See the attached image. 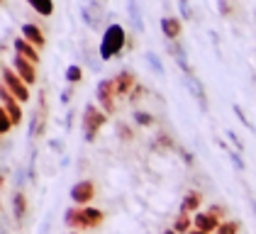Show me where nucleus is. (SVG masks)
<instances>
[{"instance_id":"1","label":"nucleus","mask_w":256,"mask_h":234,"mask_svg":"<svg viewBox=\"0 0 256 234\" xmlns=\"http://www.w3.org/2000/svg\"><path fill=\"white\" fill-rule=\"evenodd\" d=\"M105 222V212L93 208V205H86V208H68L64 212V224L71 230V232H78V230H98L100 224Z\"/></svg>"},{"instance_id":"2","label":"nucleus","mask_w":256,"mask_h":234,"mask_svg":"<svg viewBox=\"0 0 256 234\" xmlns=\"http://www.w3.org/2000/svg\"><path fill=\"white\" fill-rule=\"evenodd\" d=\"M124 42H127L124 27L118 24V22L108 24V30L102 34V42H100V58L102 61H110V58L120 56V52L124 49Z\"/></svg>"},{"instance_id":"3","label":"nucleus","mask_w":256,"mask_h":234,"mask_svg":"<svg viewBox=\"0 0 256 234\" xmlns=\"http://www.w3.org/2000/svg\"><path fill=\"white\" fill-rule=\"evenodd\" d=\"M80 124H83V139H86V142H96V139H98V132L108 124V112H105L102 108H98V105L88 102L86 110H83Z\"/></svg>"},{"instance_id":"4","label":"nucleus","mask_w":256,"mask_h":234,"mask_svg":"<svg viewBox=\"0 0 256 234\" xmlns=\"http://www.w3.org/2000/svg\"><path fill=\"white\" fill-rule=\"evenodd\" d=\"M46 117H49V112H46V96L40 93V96H37V110L30 117V132H27V139H30V142H32V139H40V136L44 134V130H46Z\"/></svg>"},{"instance_id":"5","label":"nucleus","mask_w":256,"mask_h":234,"mask_svg":"<svg viewBox=\"0 0 256 234\" xmlns=\"http://www.w3.org/2000/svg\"><path fill=\"white\" fill-rule=\"evenodd\" d=\"M2 86L12 93L15 100H20V102H27V100H30V86H27L12 68H2Z\"/></svg>"},{"instance_id":"6","label":"nucleus","mask_w":256,"mask_h":234,"mask_svg":"<svg viewBox=\"0 0 256 234\" xmlns=\"http://www.w3.org/2000/svg\"><path fill=\"white\" fill-rule=\"evenodd\" d=\"M68 198H71V202H74V205H78V208L90 205V200L96 198V183H93V180H88V178L76 180V183L71 186V190H68Z\"/></svg>"},{"instance_id":"7","label":"nucleus","mask_w":256,"mask_h":234,"mask_svg":"<svg viewBox=\"0 0 256 234\" xmlns=\"http://www.w3.org/2000/svg\"><path fill=\"white\" fill-rule=\"evenodd\" d=\"M115 88H112V78H102L98 80V86H96V100H98V105L108 112V115H112L115 112Z\"/></svg>"},{"instance_id":"8","label":"nucleus","mask_w":256,"mask_h":234,"mask_svg":"<svg viewBox=\"0 0 256 234\" xmlns=\"http://www.w3.org/2000/svg\"><path fill=\"white\" fill-rule=\"evenodd\" d=\"M12 68H15V74H18L27 86H34V83H37V64H32L30 58L15 54V56H12Z\"/></svg>"},{"instance_id":"9","label":"nucleus","mask_w":256,"mask_h":234,"mask_svg":"<svg viewBox=\"0 0 256 234\" xmlns=\"http://www.w3.org/2000/svg\"><path fill=\"white\" fill-rule=\"evenodd\" d=\"M217 212H220V208H212V212H196V217H193V227L200 230V232H205V234L217 232V230H220Z\"/></svg>"},{"instance_id":"10","label":"nucleus","mask_w":256,"mask_h":234,"mask_svg":"<svg viewBox=\"0 0 256 234\" xmlns=\"http://www.w3.org/2000/svg\"><path fill=\"white\" fill-rule=\"evenodd\" d=\"M112 88L118 96H132V90L137 88V78L130 71H120L118 76H112Z\"/></svg>"},{"instance_id":"11","label":"nucleus","mask_w":256,"mask_h":234,"mask_svg":"<svg viewBox=\"0 0 256 234\" xmlns=\"http://www.w3.org/2000/svg\"><path fill=\"white\" fill-rule=\"evenodd\" d=\"M27 212H30L27 195H24V190H15V193H12V217H15V222L22 224V222L27 220Z\"/></svg>"},{"instance_id":"12","label":"nucleus","mask_w":256,"mask_h":234,"mask_svg":"<svg viewBox=\"0 0 256 234\" xmlns=\"http://www.w3.org/2000/svg\"><path fill=\"white\" fill-rule=\"evenodd\" d=\"M22 37L27 39L30 44H34L37 49H42V46L46 44V39H44V34H42V30L37 27V24H32V22H24V24H22Z\"/></svg>"},{"instance_id":"13","label":"nucleus","mask_w":256,"mask_h":234,"mask_svg":"<svg viewBox=\"0 0 256 234\" xmlns=\"http://www.w3.org/2000/svg\"><path fill=\"white\" fill-rule=\"evenodd\" d=\"M15 52L20 54V56L30 58L32 64H40V54H37V46L34 44H30L24 37H18L15 39Z\"/></svg>"},{"instance_id":"14","label":"nucleus","mask_w":256,"mask_h":234,"mask_svg":"<svg viewBox=\"0 0 256 234\" xmlns=\"http://www.w3.org/2000/svg\"><path fill=\"white\" fill-rule=\"evenodd\" d=\"M186 83H188V88H190L193 98L198 100L200 110H208V100H205V88H202V83H200V80H198L193 74H190V76H186Z\"/></svg>"},{"instance_id":"15","label":"nucleus","mask_w":256,"mask_h":234,"mask_svg":"<svg viewBox=\"0 0 256 234\" xmlns=\"http://www.w3.org/2000/svg\"><path fill=\"white\" fill-rule=\"evenodd\" d=\"M168 52H171V56L176 58V64L180 66V71H183L186 76H190L193 71H190V66H188V61H186V52H183V46L176 44V42H171V44H168Z\"/></svg>"},{"instance_id":"16","label":"nucleus","mask_w":256,"mask_h":234,"mask_svg":"<svg viewBox=\"0 0 256 234\" xmlns=\"http://www.w3.org/2000/svg\"><path fill=\"white\" fill-rule=\"evenodd\" d=\"M198 208H200V193H196V190H190V193L180 200V214L196 212Z\"/></svg>"},{"instance_id":"17","label":"nucleus","mask_w":256,"mask_h":234,"mask_svg":"<svg viewBox=\"0 0 256 234\" xmlns=\"http://www.w3.org/2000/svg\"><path fill=\"white\" fill-rule=\"evenodd\" d=\"M127 10H130V20H132L134 32H144V20H142V10H139L137 0H130L127 2Z\"/></svg>"},{"instance_id":"18","label":"nucleus","mask_w":256,"mask_h":234,"mask_svg":"<svg viewBox=\"0 0 256 234\" xmlns=\"http://www.w3.org/2000/svg\"><path fill=\"white\" fill-rule=\"evenodd\" d=\"M161 32L174 42V39L180 34V22H178L176 18H164L161 20Z\"/></svg>"},{"instance_id":"19","label":"nucleus","mask_w":256,"mask_h":234,"mask_svg":"<svg viewBox=\"0 0 256 234\" xmlns=\"http://www.w3.org/2000/svg\"><path fill=\"white\" fill-rule=\"evenodd\" d=\"M132 122H134L137 127H152V124H154V115L146 112V110H134V112H132Z\"/></svg>"},{"instance_id":"20","label":"nucleus","mask_w":256,"mask_h":234,"mask_svg":"<svg viewBox=\"0 0 256 234\" xmlns=\"http://www.w3.org/2000/svg\"><path fill=\"white\" fill-rule=\"evenodd\" d=\"M40 15H44V18H49L52 12H54V0H27Z\"/></svg>"},{"instance_id":"21","label":"nucleus","mask_w":256,"mask_h":234,"mask_svg":"<svg viewBox=\"0 0 256 234\" xmlns=\"http://www.w3.org/2000/svg\"><path fill=\"white\" fill-rule=\"evenodd\" d=\"M12 127H15V124H12V120H10V115H8V110L0 105V136H5Z\"/></svg>"},{"instance_id":"22","label":"nucleus","mask_w":256,"mask_h":234,"mask_svg":"<svg viewBox=\"0 0 256 234\" xmlns=\"http://www.w3.org/2000/svg\"><path fill=\"white\" fill-rule=\"evenodd\" d=\"M66 80H68V83H80V80H83V68L76 66V64H71V66L66 68Z\"/></svg>"},{"instance_id":"23","label":"nucleus","mask_w":256,"mask_h":234,"mask_svg":"<svg viewBox=\"0 0 256 234\" xmlns=\"http://www.w3.org/2000/svg\"><path fill=\"white\" fill-rule=\"evenodd\" d=\"M174 230H176V232H183V234L190 232V220H188V214H180V212H178L176 222H174Z\"/></svg>"},{"instance_id":"24","label":"nucleus","mask_w":256,"mask_h":234,"mask_svg":"<svg viewBox=\"0 0 256 234\" xmlns=\"http://www.w3.org/2000/svg\"><path fill=\"white\" fill-rule=\"evenodd\" d=\"M146 61H149V66L154 68V74H156V76H164V64H161V58H158L156 54H152V52H149V54H146Z\"/></svg>"},{"instance_id":"25","label":"nucleus","mask_w":256,"mask_h":234,"mask_svg":"<svg viewBox=\"0 0 256 234\" xmlns=\"http://www.w3.org/2000/svg\"><path fill=\"white\" fill-rule=\"evenodd\" d=\"M227 154H230V158H232V164H234L236 171H244V161H242L239 152H234V149H227Z\"/></svg>"},{"instance_id":"26","label":"nucleus","mask_w":256,"mask_h":234,"mask_svg":"<svg viewBox=\"0 0 256 234\" xmlns=\"http://www.w3.org/2000/svg\"><path fill=\"white\" fill-rule=\"evenodd\" d=\"M118 132H120V139H122V142H130V139H134V134L130 132V127H127V124H120Z\"/></svg>"},{"instance_id":"27","label":"nucleus","mask_w":256,"mask_h":234,"mask_svg":"<svg viewBox=\"0 0 256 234\" xmlns=\"http://www.w3.org/2000/svg\"><path fill=\"white\" fill-rule=\"evenodd\" d=\"M234 112H236V117L242 120V124H244V127H249V130L254 132V127H252V122H249V120L244 117V112H242V108H239V105H234Z\"/></svg>"},{"instance_id":"28","label":"nucleus","mask_w":256,"mask_h":234,"mask_svg":"<svg viewBox=\"0 0 256 234\" xmlns=\"http://www.w3.org/2000/svg\"><path fill=\"white\" fill-rule=\"evenodd\" d=\"M49 146H52L56 154H64V139H49Z\"/></svg>"},{"instance_id":"29","label":"nucleus","mask_w":256,"mask_h":234,"mask_svg":"<svg viewBox=\"0 0 256 234\" xmlns=\"http://www.w3.org/2000/svg\"><path fill=\"white\" fill-rule=\"evenodd\" d=\"M178 154H180V158L186 161V166H193V154H188L186 149H178Z\"/></svg>"},{"instance_id":"30","label":"nucleus","mask_w":256,"mask_h":234,"mask_svg":"<svg viewBox=\"0 0 256 234\" xmlns=\"http://www.w3.org/2000/svg\"><path fill=\"white\" fill-rule=\"evenodd\" d=\"M227 136H230V142H234V146H236V149H242V142H239V136H236L234 132H232V130L227 132Z\"/></svg>"},{"instance_id":"31","label":"nucleus","mask_w":256,"mask_h":234,"mask_svg":"<svg viewBox=\"0 0 256 234\" xmlns=\"http://www.w3.org/2000/svg\"><path fill=\"white\" fill-rule=\"evenodd\" d=\"M61 102H64V105L71 102V90H64V93H61Z\"/></svg>"},{"instance_id":"32","label":"nucleus","mask_w":256,"mask_h":234,"mask_svg":"<svg viewBox=\"0 0 256 234\" xmlns=\"http://www.w3.org/2000/svg\"><path fill=\"white\" fill-rule=\"evenodd\" d=\"M180 12H183V18H190V10H188L186 2H180Z\"/></svg>"},{"instance_id":"33","label":"nucleus","mask_w":256,"mask_h":234,"mask_svg":"<svg viewBox=\"0 0 256 234\" xmlns=\"http://www.w3.org/2000/svg\"><path fill=\"white\" fill-rule=\"evenodd\" d=\"M71 122H74V112L66 115V130H71Z\"/></svg>"},{"instance_id":"34","label":"nucleus","mask_w":256,"mask_h":234,"mask_svg":"<svg viewBox=\"0 0 256 234\" xmlns=\"http://www.w3.org/2000/svg\"><path fill=\"white\" fill-rule=\"evenodd\" d=\"M249 205H252V210H254V217H256V198H252V195H249Z\"/></svg>"},{"instance_id":"35","label":"nucleus","mask_w":256,"mask_h":234,"mask_svg":"<svg viewBox=\"0 0 256 234\" xmlns=\"http://www.w3.org/2000/svg\"><path fill=\"white\" fill-rule=\"evenodd\" d=\"M161 234H178V232H176V230H174V227H171V230H164V232H161Z\"/></svg>"},{"instance_id":"36","label":"nucleus","mask_w":256,"mask_h":234,"mask_svg":"<svg viewBox=\"0 0 256 234\" xmlns=\"http://www.w3.org/2000/svg\"><path fill=\"white\" fill-rule=\"evenodd\" d=\"M188 234H205V232H200V230H190Z\"/></svg>"},{"instance_id":"37","label":"nucleus","mask_w":256,"mask_h":234,"mask_svg":"<svg viewBox=\"0 0 256 234\" xmlns=\"http://www.w3.org/2000/svg\"><path fill=\"white\" fill-rule=\"evenodd\" d=\"M2 183H5V176L0 174V188H2Z\"/></svg>"},{"instance_id":"38","label":"nucleus","mask_w":256,"mask_h":234,"mask_svg":"<svg viewBox=\"0 0 256 234\" xmlns=\"http://www.w3.org/2000/svg\"><path fill=\"white\" fill-rule=\"evenodd\" d=\"M66 234H83V232H66Z\"/></svg>"},{"instance_id":"39","label":"nucleus","mask_w":256,"mask_h":234,"mask_svg":"<svg viewBox=\"0 0 256 234\" xmlns=\"http://www.w3.org/2000/svg\"><path fill=\"white\" fill-rule=\"evenodd\" d=\"M178 2H186V0H178Z\"/></svg>"}]
</instances>
